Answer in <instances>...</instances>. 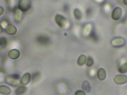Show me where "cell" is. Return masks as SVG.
Returning <instances> with one entry per match:
<instances>
[{
    "instance_id": "6da1fadb",
    "label": "cell",
    "mask_w": 127,
    "mask_h": 95,
    "mask_svg": "<svg viewBox=\"0 0 127 95\" xmlns=\"http://www.w3.org/2000/svg\"><path fill=\"white\" fill-rule=\"evenodd\" d=\"M31 0H19L18 4V7L22 12H26L31 7Z\"/></svg>"
},
{
    "instance_id": "7a4b0ae2",
    "label": "cell",
    "mask_w": 127,
    "mask_h": 95,
    "mask_svg": "<svg viewBox=\"0 0 127 95\" xmlns=\"http://www.w3.org/2000/svg\"><path fill=\"white\" fill-rule=\"evenodd\" d=\"M55 20L57 24L61 28L67 27L69 24L67 19L61 15H57L55 17Z\"/></svg>"
},
{
    "instance_id": "3957f363",
    "label": "cell",
    "mask_w": 127,
    "mask_h": 95,
    "mask_svg": "<svg viewBox=\"0 0 127 95\" xmlns=\"http://www.w3.org/2000/svg\"><path fill=\"white\" fill-rule=\"evenodd\" d=\"M125 43L126 41L124 38L116 37L112 40L111 44L114 47L120 48L123 47L125 45Z\"/></svg>"
},
{
    "instance_id": "277c9868",
    "label": "cell",
    "mask_w": 127,
    "mask_h": 95,
    "mask_svg": "<svg viewBox=\"0 0 127 95\" xmlns=\"http://www.w3.org/2000/svg\"><path fill=\"white\" fill-rule=\"evenodd\" d=\"M122 10L121 7H117L113 9L112 14V17L114 21H119L122 15Z\"/></svg>"
},
{
    "instance_id": "5b68a950",
    "label": "cell",
    "mask_w": 127,
    "mask_h": 95,
    "mask_svg": "<svg viewBox=\"0 0 127 95\" xmlns=\"http://www.w3.org/2000/svg\"><path fill=\"white\" fill-rule=\"evenodd\" d=\"M115 83L118 85H122L127 82V76L125 75H116L114 78Z\"/></svg>"
},
{
    "instance_id": "8992f818",
    "label": "cell",
    "mask_w": 127,
    "mask_h": 95,
    "mask_svg": "<svg viewBox=\"0 0 127 95\" xmlns=\"http://www.w3.org/2000/svg\"><path fill=\"white\" fill-rule=\"evenodd\" d=\"M14 15L15 21L16 22H19L22 21L23 18V12L18 7L14 10Z\"/></svg>"
},
{
    "instance_id": "52a82bcc",
    "label": "cell",
    "mask_w": 127,
    "mask_h": 95,
    "mask_svg": "<svg viewBox=\"0 0 127 95\" xmlns=\"http://www.w3.org/2000/svg\"><path fill=\"white\" fill-rule=\"evenodd\" d=\"M5 32L7 34L10 35H13L17 32V28L14 25H9L5 30Z\"/></svg>"
},
{
    "instance_id": "ba28073f",
    "label": "cell",
    "mask_w": 127,
    "mask_h": 95,
    "mask_svg": "<svg viewBox=\"0 0 127 95\" xmlns=\"http://www.w3.org/2000/svg\"><path fill=\"white\" fill-rule=\"evenodd\" d=\"M19 51L17 49H12L10 50L8 53V56L12 59H16L20 56Z\"/></svg>"
},
{
    "instance_id": "9c48e42d",
    "label": "cell",
    "mask_w": 127,
    "mask_h": 95,
    "mask_svg": "<svg viewBox=\"0 0 127 95\" xmlns=\"http://www.w3.org/2000/svg\"><path fill=\"white\" fill-rule=\"evenodd\" d=\"M97 75L98 78L100 80H104L106 78V71L103 68H100L98 71Z\"/></svg>"
},
{
    "instance_id": "30bf717a",
    "label": "cell",
    "mask_w": 127,
    "mask_h": 95,
    "mask_svg": "<svg viewBox=\"0 0 127 95\" xmlns=\"http://www.w3.org/2000/svg\"><path fill=\"white\" fill-rule=\"evenodd\" d=\"M31 79V75L29 73H26L22 77L21 80V83L23 85H26L30 82Z\"/></svg>"
},
{
    "instance_id": "8fae6325",
    "label": "cell",
    "mask_w": 127,
    "mask_h": 95,
    "mask_svg": "<svg viewBox=\"0 0 127 95\" xmlns=\"http://www.w3.org/2000/svg\"><path fill=\"white\" fill-rule=\"evenodd\" d=\"M119 72L121 74H126L127 72V62L119 65L118 68Z\"/></svg>"
},
{
    "instance_id": "7c38bea8",
    "label": "cell",
    "mask_w": 127,
    "mask_h": 95,
    "mask_svg": "<svg viewBox=\"0 0 127 95\" xmlns=\"http://www.w3.org/2000/svg\"><path fill=\"white\" fill-rule=\"evenodd\" d=\"M27 90L26 87L21 86L18 87L15 91V94L16 95H23Z\"/></svg>"
},
{
    "instance_id": "4fadbf2b",
    "label": "cell",
    "mask_w": 127,
    "mask_h": 95,
    "mask_svg": "<svg viewBox=\"0 0 127 95\" xmlns=\"http://www.w3.org/2000/svg\"><path fill=\"white\" fill-rule=\"evenodd\" d=\"M82 88L84 91L87 93L89 92L90 90V87L89 82L87 81H84L83 83Z\"/></svg>"
},
{
    "instance_id": "5bb4252c",
    "label": "cell",
    "mask_w": 127,
    "mask_h": 95,
    "mask_svg": "<svg viewBox=\"0 0 127 95\" xmlns=\"http://www.w3.org/2000/svg\"><path fill=\"white\" fill-rule=\"evenodd\" d=\"M86 59V58L85 55H80L78 60V65H83L85 63Z\"/></svg>"
},
{
    "instance_id": "9a60e30c",
    "label": "cell",
    "mask_w": 127,
    "mask_h": 95,
    "mask_svg": "<svg viewBox=\"0 0 127 95\" xmlns=\"http://www.w3.org/2000/svg\"><path fill=\"white\" fill-rule=\"evenodd\" d=\"M38 40L39 43L43 44H45L49 42V38L44 36H40L38 38Z\"/></svg>"
},
{
    "instance_id": "2e32d148",
    "label": "cell",
    "mask_w": 127,
    "mask_h": 95,
    "mask_svg": "<svg viewBox=\"0 0 127 95\" xmlns=\"http://www.w3.org/2000/svg\"><path fill=\"white\" fill-rule=\"evenodd\" d=\"M7 45V41L5 37H1L0 38V47L1 48L6 47Z\"/></svg>"
},
{
    "instance_id": "e0dca14e",
    "label": "cell",
    "mask_w": 127,
    "mask_h": 95,
    "mask_svg": "<svg viewBox=\"0 0 127 95\" xmlns=\"http://www.w3.org/2000/svg\"><path fill=\"white\" fill-rule=\"evenodd\" d=\"M74 15L76 19L78 20L81 19L82 17V14L81 12L78 9H75L74 10Z\"/></svg>"
},
{
    "instance_id": "ac0fdd59",
    "label": "cell",
    "mask_w": 127,
    "mask_h": 95,
    "mask_svg": "<svg viewBox=\"0 0 127 95\" xmlns=\"http://www.w3.org/2000/svg\"><path fill=\"white\" fill-rule=\"evenodd\" d=\"M0 25L3 28H6L9 24V22L7 21L4 20L0 22Z\"/></svg>"
},
{
    "instance_id": "d6986e66",
    "label": "cell",
    "mask_w": 127,
    "mask_h": 95,
    "mask_svg": "<svg viewBox=\"0 0 127 95\" xmlns=\"http://www.w3.org/2000/svg\"><path fill=\"white\" fill-rule=\"evenodd\" d=\"M94 61H93V59L90 57H89L87 59V62L86 64L87 66H91L93 65Z\"/></svg>"
},
{
    "instance_id": "ffe728a7",
    "label": "cell",
    "mask_w": 127,
    "mask_h": 95,
    "mask_svg": "<svg viewBox=\"0 0 127 95\" xmlns=\"http://www.w3.org/2000/svg\"><path fill=\"white\" fill-rule=\"evenodd\" d=\"M75 95H86L85 93L83 91H77L75 93Z\"/></svg>"
},
{
    "instance_id": "44dd1931",
    "label": "cell",
    "mask_w": 127,
    "mask_h": 95,
    "mask_svg": "<svg viewBox=\"0 0 127 95\" xmlns=\"http://www.w3.org/2000/svg\"><path fill=\"white\" fill-rule=\"evenodd\" d=\"M4 12V9L3 7L0 6V16Z\"/></svg>"
},
{
    "instance_id": "7402d4cb",
    "label": "cell",
    "mask_w": 127,
    "mask_h": 95,
    "mask_svg": "<svg viewBox=\"0 0 127 95\" xmlns=\"http://www.w3.org/2000/svg\"><path fill=\"white\" fill-rule=\"evenodd\" d=\"M3 31V28L0 25V33H1Z\"/></svg>"
},
{
    "instance_id": "603a6c76",
    "label": "cell",
    "mask_w": 127,
    "mask_h": 95,
    "mask_svg": "<svg viewBox=\"0 0 127 95\" xmlns=\"http://www.w3.org/2000/svg\"><path fill=\"white\" fill-rule=\"evenodd\" d=\"M123 3H124V4L127 6V0H124Z\"/></svg>"
}]
</instances>
